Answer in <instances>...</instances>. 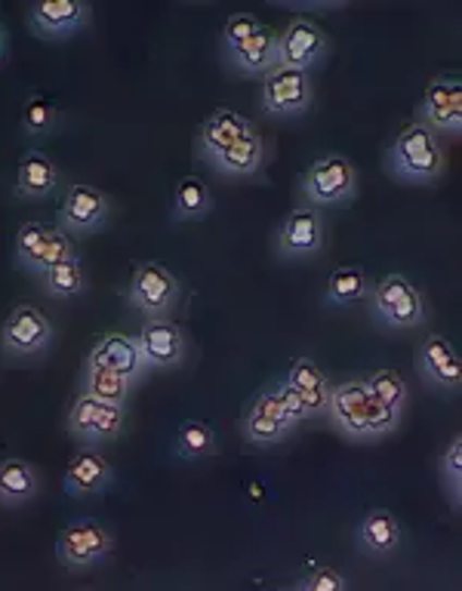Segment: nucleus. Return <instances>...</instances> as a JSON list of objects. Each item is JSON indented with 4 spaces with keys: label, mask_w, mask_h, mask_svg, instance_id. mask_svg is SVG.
Listing matches in <instances>:
<instances>
[{
    "label": "nucleus",
    "mask_w": 462,
    "mask_h": 591,
    "mask_svg": "<svg viewBox=\"0 0 462 591\" xmlns=\"http://www.w3.org/2000/svg\"><path fill=\"white\" fill-rule=\"evenodd\" d=\"M300 401H303L305 416H315V413H330V385L327 389H296Z\"/></svg>",
    "instance_id": "ea45409f"
},
{
    "label": "nucleus",
    "mask_w": 462,
    "mask_h": 591,
    "mask_svg": "<svg viewBox=\"0 0 462 591\" xmlns=\"http://www.w3.org/2000/svg\"><path fill=\"white\" fill-rule=\"evenodd\" d=\"M339 431H345L352 441H379L401 426V410L382 404L367 392L364 379H352L330 389V413Z\"/></svg>",
    "instance_id": "f257e3e1"
},
{
    "label": "nucleus",
    "mask_w": 462,
    "mask_h": 591,
    "mask_svg": "<svg viewBox=\"0 0 462 591\" xmlns=\"http://www.w3.org/2000/svg\"><path fill=\"white\" fill-rule=\"evenodd\" d=\"M438 471H441V484H445V493L450 496V502L460 508V493H462V444L460 434L450 441V447L441 453L438 459Z\"/></svg>",
    "instance_id": "72a5a7b5"
},
{
    "label": "nucleus",
    "mask_w": 462,
    "mask_h": 591,
    "mask_svg": "<svg viewBox=\"0 0 462 591\" xmlns=\"http://www.w3.org/2000/svg\"><path fill=\"white\" fill-rule=\"evenodd\" d=\"M56 342V327L47 321L44 311H37L35 305H16L7 321L0 323V352L7 358H37L44 352H50Z\"/></svg>",
    "instance_id": "6e6552de"
},
{
    "label": "nucleus",
    "mask_w": 462,
    "mask_h": 591,
    "mask_svg": "<svg viewBox=\"0 0 462 591\" xmlns=\"http://www.w3.org/2000/svg\"><path fill=\"white\" fill-rule=\"evenodd\" d=\"M296 589L303 591H345L349 579L339 574L337 567H315L312 574L305 576L303 582H296Z\"/></svg>",
    "instance_id": "4c0bfd02"
},
{
    "label": "nucleus",
    "mask_w": 462,
    "mask_h": 591,
    "mask_svg": "<svg viewBox=\"0 0 462 591\" xmlns=\"http://www.w3.org/2000/svg\"><path fill=\"white\" fill-rule=\"evenodd\" d=\"M312 99H315L312 72L275 65L271 72L263 74V111L268 118L296 121L312 108Z\"/></svg>",
    "instance_id": "0eeeda50"
},
{
    "label": "nucleus",
    "mask_w": 462,
    "mask_h": 591,
    "mask_svg": "<svg viewBox=\"0 0 462 591\" xmlns=\"http://www.w3.org/2000/svg\"><path fill=\"white\" fill-rule=\"evenodd\" d=\"M327 244V225H324V216L315 207H296L284 216L281 222V232L275 241V250L287 262H296V259H308L315 253L324 250Z\"/></svg>",
    "instance_id": "ddd939ff"
},
{
    "label": "nucleus",
    "mask_w": 462,
    "mask_h": 591,
    "mask_svg": "<svg viewBox=\"0 0 462 591\" xmlns=\"http://www.w3.org/2000/svg\"><path fill=\"white\" fill-rule=\"evenodd\" d=\"M37 493H40V475L32 463H25L19 456L0 459V505L16 508V505L37 500Z\"/></svg>",
    "instance_id": "393cba45"
},
{
    "label": "nucleus",
    "mask_w": 462,
    "mask_h": 591,
    "mask_svg": "<svg viewBox=\"0 0 462 591\" xmlns=\"http://www.w3.org/2000/svg\"><path fill=\"white\" fill-rule=\"evenodd\" d=\"M7 59V28L0 25V62Z\"/></svg>",
    "instance_id": "a19ab883"
},
{
    "label": "nucleus",
    "mask_w": 462,
    "mask_h": 591,
    "mask_svg": "<svg viewBox=\"0 0 462 591\" xmlns=\"http://www.w3.org/2000/svg\"><path fill=\"white\" fill-rule=\"evenodd\" d=\"M275 389H278V397H281V404H284L287 419H290V422H293V429H296V426L305 419V407H303V401H300V392H296L287 379H281Z\"/></svg>",
    "instance_id": "58836bf2"
},
{
    "label": "nucleus",
    "mask_w": 462,
    "mask_h": 591,
    "mask_svg": "<svg viewBox=\"0 0 462 591\" xmlns=\"http://www.w3.org/2000/svg\"><path fill=\"white\" fill-rule=\"evenodd\" d=\"M37 284L53 299H77V296H84L87 293V271H84L81 256L77 259H65V262H59L53 269H47L37 278Z\"/></svg>",
    "instance_id": "c85d7f7f"
},
{
    "label": "nucleus",
    "mask_w": 462,
    "mask_h": 591,
    "mask_svg": "<svg viewBox=\"0 0 462 591\" xmlns=\"http://www.w3.org/2000/svg\"><path fill=\"white\" fill-rule=\"evenodd\" d=\"M216 450H219V441H216L214 429L207 422H182L177 438H173V453L179 459H189V463L207 459V456H214Z\"/></svg>",
    "instance_id": "2f4dec72"
},
{
    "label": "nucleus",
    "mask_w": 462,
    "mask_h": 591,
    "mask_svg": "<svg viewBox=\"0 0 462 591\" xmlns=\"http://www.w3.org/2000/svg\"><path fill=\"white\" fill-rule=\"evenodd\" d=\"M111 481H114V468L99 453V447H81L62 475V490L72 500H89V496H102Z\"/></svg>",
    "instance_id": "a211bd4d"
},
{
    "label": "nucleus",
    "mask_w": 462,
    "mask_h": 591,
    "mask_svg": "<svg viewBox=\"0 0 462 591\" xmlns=\"http://www.w3.org/2000/svg\"><path fill=\"white\" fill-rule=\"evenodd\" d=\"M59 182H62V173H59V163L44 155V151H25L22 161L16 167V185H13V195L19 200H50L59 192Z\"/></svg>",
    "instance_id": "4be33fe9"
},
{
    "label": "nucleus",
    "mask_w": 462,
    "mask_h": 591,
    "mask_svg": "<svg viewBox=\"0 0 462 591\" xmlns=\"http://www.w3.org/2000/svg\"><path fill=\"white\" fill-rule=\"evenodd\" d=\"M284 379L293 385V389H327V385H330V382H327V373H324L312 358L293 360Z\"/></svg>",
    "instance_id": "e433bc0d"
},
{
    "label": "nucleus",
    "mask_w": 462,
    "mask_h": 591,
    "mask_svg": "<svg viewBox=\"0 0 462 591\" xmlns=\"http://www.w3.org/2000/svg\"><path fill=\"white\" fill-rule=\"evenodd\" d=\"M81 256V250H77V237H72V234H65L59 225H53V232H50V237L40 244V250L25 262V274H32V278H40L47 269H53V266H59V262H65V259H77Z\"/></svg>",
    "instance_id": "7c9ffc66"
},
{
    "label": "nucleus",
    "mask_w": 462,
    "mask_h": 591,
    "mask_svg": "<svg viewBox=\"0 0 462 591\" xmlns=\"http://www.w3.org/2000/svg\"><path fill=\"white\" fill-rule=\"evenodd\" d=\"M65 429L84 447H102L124 434L126 407H111V404L93 401L87 394H77L65 419Z\"/></svg>",
    "instance_id": "1a4fd4ad"
},
{
    "label": "nucleus",
    "mask_w": 462,
    "mask_h": 591,
    "mask_svg": "<svg viewBox=\"0 0 462 591\" xmlns=\"http://www.w3.org/2000/svg\"><path fill=\"white\" fill-rule=\"evenodd\" d=\"M370 311L382 330H413L426 323V296L404 274H386L370 293Z\"/></svg>",
    "instance_id": "7ed1b4c3"
},
{
    "label": "nucleus",
    "mask_w": 462,
    "mask_h": 591,
    "mask_svg": "<svg viewBox=\"0 0 462 591\" xmlns=\"http://www.w3.org/2000/svg\"><path fill=\"white\" fill-rule=\"evenodd\" d=\"M210 210H214V192L207 188V182L200 180V176L179 180L177 192H173V207H170L173 222H179V225L182 222H197Z\"/></svg>",
    "instance_id": "cd10ccee"
},
{
    "label": "nucleus",
    "mask_w": 462,
    "mask_h": 591,
    "mask_svg": "<svg viewBox=\"0 0 462 591\" xmlns=\"http://www.w3.org/2000/svg\"><path fill=\"white\" fill-rule=\"evenodd\" d=\"M114 552V533L96 520H74L56 539V557L69 574L96 570Z\"/></svg>",
    "instance_id": "39448f33"
},
{
    "label": "nucleus",
    "mask_w": 462,
    "mask_h": 591,
    "mask_svg": "<svg viewBox=\"0 0 462 591\" xmlns=\"http://www.w3.org/2000/svg\"><path fill=\"white\" fill-rule=\"evenodd\" d=\"M382 163L391 180L408 182V185L438 182L447 170L441 139L435 133H428L423 124L404 126V133L386 148Z\"/></svg>",
    "instance_id": "f03ea898"
},
{
    "label": "nucleus",
    "mask_w": 462,
    "mask_h": 591,
    "mask_svg": "<svg viewBox=\"0 0 462 591\" xmlns=\"http://www.w3.org/2000/svg\"><path fill=\"white\" fill-rule=\"evenodd\" d=\"M93 19L87 0H40L28 10V28L44 40H65L81 35Z\"/></svg>",
    "instance_id": "2eb2a0df"
},
{
    "label": "nucleus",
    "mask_w": 462,
    "mask_h": 591,
    "mask_svg": "<svg viewBox=\"0 0 462 591\" xmlns=\"http://www.w3.org/2000/svg\"><path fill=\"white\" fill-rule=\"evenodd\" d=\"M404 542V530H401V520L391 515L389 508H374L367 512L361 524L355 527V549L364 557H374V561H386L391 557Z\"/></svg>",
    "instance_id": "412c9836"
},
{
    "label": "nucleus",
    "mask_w": 462,
    "mask_h": 591,
    "mask_svg": "<svg viewBox=\"0 0 462 591\" xmlns=\"http://www.w3.org/2000/svg\"><path fill=\"white\" fill-rule=\"evenodd\" d=\"M207 163L214 167L216 176H222V180H253L263 170V163H266V143L259 136V130L250 124L234 143L226 145Z\"/></svg>",
    "instance_id": "aec40b11"
},
{
    "label": "nucleus",
    "mask_w": 462,
    "mask_h": 591,
    "mask_svg": "<svg viewBox=\"0 0 462 591\" xmlns=\"http://www.w3.org/2000/svg\"><path fill=\"white\" fill-rule=\"evenodd\" d=\"M179 299H182V284L167 266H160V262L136 266L130 287H126V303L133 305L145 321L170 318L177 311Z\"/></svg>",
    "instance_id": "423d86ee"
},
{
    "label": "nucleus",
    "mask_w": 462,
    "mask_h": 591,
    "mask_svg": "<svg viewBox=\"0 0 462 591\" xmlns=\"http://www.w3.org/2000/svg\"><path fill=\"white\" fill-rule=\"evenodd\" d=\"M50 232H53V225H47V222H25L19 229L16 244H13V256H16L19 269H25V262L40 250V244L50 237Z\"/></svg>",
    "instance_id": "f704fd0d"
},
{
    "label": "nucleus",
    "mask_w": 462,
    "mask_h": 591,
    "mask_svg": "<svg viewBox=\"0 0 462 591\" xmlns=\"http://www.w3.org/2000/svg\"><path fill=\"white\" fill-rule=\"evenodd\" d=\"M416 124L435 136H460L462 130V84L453 74H438L426 87V96L416 108Z\"/></svg>",
    "instance_id": "9d476101"
},
{
    "label": "nucleus",
    "mask_w": 462,
    "mask_h": 591,
    "mask_svg": "<svg viewBox=\"0 0 462 591\" xmlns=\"http://www.w3.org/2000/svg\"><path fill=\"white\" fill-rule=\"evenodd\" d=\"M226 56V62L231 65V72L238 74H247V77H259L263 81V74H268L275 65H281V56H278V32H271V28H259L256 35L244 40L241 47H234Z\"/></svg>",
    "instance_id": "5701e85b"
},
{
    "label": "nucleus",
    "mask_w": 462,
    "mask_h": 591,
    "mask_svg": "<svg viewBox=\"0 0 462 591\" xmlns=\"http://www.w3.org/2000/svg\"><path fill=\"white\" fill-rule=\"evenodd\" d=\"M293 429L287 419L284 404L278 397V389H266L253 397L247 416H244V441L253 447H278Z\"/></svg>",
    "instance_id": "dca6fc26"
},
{
    "label": "nucleus",
    "mask_w": 462,
    "mask_h": 591,
    "mask_svg": "<svg viewBox=\"0 0 462 591\" xmlns=\"http://www.w3.org/2000/svg\"><path fill=\"white\" fill-rule=\"evenodd\" d=\"M370 293H374V281H370V274L361 269V266H342L330 274V281H327V305H339V308H345V305H357V303H367L370 299Z\"/></svg>",
    "instance_id": "bb28decb"
},
{
    "label": "nucleus",
    "mask_w": 462,
    "mask_h": 591,
    "mask_svg": "<svg viewBox=\"0 0 462 591\" xmlns=\"http://www.w3.org/2000/svg\"><path fill=\"white\" fill-rule=\"evenodd\" d=\"M330 53V37L312 19H290L284 32L278 35V56L281 65L290 69H303V72H315L320 62Z\"/></svg>",
    "instance_id": "4468645a"
},
{
    "label": "nucleus",
    "mask_w": 462,
    "mask_h": 591,
    "mask_svg": "<svg viewBox=\"0 0 462 591\" xmlns=\"http://www.w3.org/2000/svg\"><path fill=\"white\" fill-rule=\"evenodd\" d=\"M416 373L423 377L428 389L457 394L462 382V364L457 348L445 336H426L416 352Z\"/></svg>",
    "instance_id": "f3484780"
},
{
    "label": "nucleus",
    "mask_w": 462,
    "mask_h": 591,
    "mask_svg": "<svg viewBox=\"0 0 462 591\" xmlns=\"http://www.w3.org/2000/svg\"><path fill=\"white\" fill-rule=\"evenodd\" d=\"M263 25H259V19L250 16V13H234V16L226 19V25H222V37H219V47H222V53H229L234 47H241L244 40L256 35Z\"/></svg>",
    "instance_id": "c9c22d12"
},
{
    "label": "nucleus",
    "mask_w": 462,
    "mask_h": 591,
    "mask_svg": "<svg viewBox=\"0 0 462 591\" xmlns=\"http://www.w3.org/2000/svg\"><path fill=\"white\" fill-rule=\"evenodd\" d=\"M364 385L382 404H389L394 410H404V404H408V382H404V377L398 370H376L374 377L364 379Z\"/></svg>",
    "instance_id": "473e14b6"
},
{
    "label": "nucleus",
    "mask_w": 462,
    "mask_h": 591,
    "mask_svg": "<svg viewBox=\"0 0 462 591\" xmlns=\"http://www.w3.org/2000/svg\"><path fill=\"white\" fill-rule=\"evenodd\" d=\"M62 124V111L56 108L53 99H47L44 93H32L22 106V133L28 139H47L53 136Z\"/></svg>",
    "instance_id": "c756f323"
},
{
    "label": "nucleus",
    "mask_w": 462,
    "mask_h": 591,
    "mask_svg": "<svg viewBox=\"0 0 462 591\" xmlns=\"http://www.w3.org/2000/svg\"><path fill=\"white\" fill-rule=\"evenodd\" d=\"M300 195H303L305 207H349L357 197V170L355 163L330 155L320 158L308 170H305L303 182H300Z\"/></svg>",
    "instance_id": "20e7f679"
},
{
    "label": "nucleus",
    "mask_w": 462,
    "mask_h": 591,
    "mask_svg": "<svg viewBox=\"0 0 462 591\" xmlns=\"http://www.w3.org/2000/svg\"><path fill=\"white\" fill-rule=\"evenodd\" d=\"M250 126L247 118H241L238 111L231 108H216L214 114L200 124L195 139V158L200 161H210L214 155H219L226 145H231L244 130Z\"/></svg>",
    "instance_id": "b1692460"
},
{
    "label": "nucleus",
    "mask_w": 462,
    "mask_h": 591,
    "mask_svg": "<svg viewBox=\"0 0 462 591\" xmlns=\"http://www.w3.org/2000/svg\"><path fill=\"white\" fill-rule=\"evenodd\" d=\"M108 219H111V204L108 197L93 188V185H72L56 213V225L72 237H84V234L106 232Z\"/></svg>",
    "instance_id": "9b49d317"
},
{
    "label": "nucleus",
    "mask_w": 462,
    "mask_h": 591,
    "mask_svg": "<svg viewBox=\"0 0 462 591\" xmlns=\"http://www.w3.org/2000/svg\"><path fill=\"white\" fill-rule=\"evenodd\" d=\"M136 345L148 370H179L189 355V340L182 327L170 318L145 321L136 330Z\"/></svg>",
    "instance_id": "f8f14e48"
},
{
    "label": "nucleus",
    "mask_w": 462,
    "mask_h": 591,
    "mask_svg": "<svg viewBox=\"0 0 462 591\" xmlns=\"http://www.w3.org/2000/svg\"><path fill=\"white\" fill-rule=\"evenodd\" d=\"M133 389H136L133 379L121 377V373H114V370H102V367H89V364H84V373H81V394H87L93 401L111 404V407H126Z\"/></svg>",
    "instance_id": "a878e982"
},
{
    "label": "nucleus",
    "mask_w": 462,
    "mask_h": 591,
    "mask_svg": "<svg viewBox=\"0 0 462 591\" xmlns=\"http://www.w3.org/2000/svg\"><path fill=\"white\" fill-rule=\"evenodd\" d=\"M84 364L102 367V370H114L121 377L133 379L136 385L148 377V367H145L143 355H139L136 336H126V333H106V336H99V340L93 342Z\"/></svg>",
    "instance_id": "6ab92c4d"
}]
</instances>
